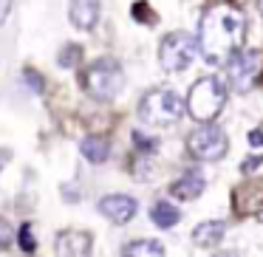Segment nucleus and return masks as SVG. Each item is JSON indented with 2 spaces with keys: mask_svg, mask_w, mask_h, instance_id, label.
Wrapping results in <instances>:
<instances>
[{
  "mask_svg": "<svg viewBox=\"0 0 263 257\" xmlns=\"http://www.w3.org/2000/svg\"><path fill=\"white\" fill-rule=\"evenodd\" d=\"M198 51L210 65H227L243 48L246 14L232 0H215L204 9L198 23Z\"/></svg>",
  "mask_w": 263,
  "mask_h": 257,
  "instance_id": "1",
  "label": "nucleus"
},
{
  "mask_svg": "<svg viewBox=\"0 0 263 257\" xmlns=\"http://www.w3.org/2000/svg\"><path fill=\"white\" fill-rule=\"evenodd\" d=\"M223 105H227V85L218 76H201V80L193 82V88L187 93V113L198 125L215 122L221 116Z\"/></svg>",
  "mask_w": 263,
  "mask_h": 257,
  "instance_id": "2",
  "label": "nucleus"
},
{
  "mask_svg": "<svg viewBox=\"0 0 263 257\" xmlns=\"http://www.w3.org/2000/svg\"><path fill=\"white\" fill-rule=\"evenodd\" d=\"M184 113H187V102L170 88H156V91L144 93L139 102V119L150 127L176 125Z\"/></svg>",
  "mask_w": 263,
  "mask_h": 257,
  "instance_id": "3",
  "label": "nucleus"
},
{
  "mask_svg": "<svg viewBox=\"0 0 263 257\" xmlns=\"http://www.w3.org/2000/svg\"><path fill=\"white\" fill-rule=\"evenodd\" d=\"M82 85H85L88 96L97 102H114L125 85V71L114 57H102L88 65V71L82 74Z\"/></svg>",
  "mask_w": 263,
  "mask_h": 257,
  "instance_id": "4",
  "label": "nucleus"
},
{
  "mask_svg": "<svg viewBox=\"0 0 263 257\" xmlns=\"http://www.w3.org/2000/svg\"><path fill=\"white\" fill-rule=\"evenodd\" d=\"M198 51V37L187 34V31H170L159 46V65L167 74H181L190 68Z\"/></svg>",
  "mask_w": 263,
  "mask_h": 257,
  "instance_id": "5",
  "label": "nucleus"
},
{
  "mask_svg": "<svg viewBox=\"0 0 263 257\" xmlns=\"http://www.w3.org/2000/svg\"><path fill=\"white\" fill-rule=\"evenodd\" d=\"M187 150H190V155L198 159V161H221L229 150V139L218 125L204 122L201 127H195V130L190 133Z\"/></svg>",
  "mask_w": 263,
  "mask_h": 257,
  "instance_id": "6",
  "label": "nucleus"
},
{
  "mask_svg": "<svg viewBox=\"0 0 263 257\" xmlns=\"http://www.w3.org/2000/svg\"><path fill=\"white\" fill-rule=\"evenodd\" d=\"M263 71V57L257 51H243L240 48L232 60L227 63V76H229V88L238 93H249L257 85V76Z\"/></svg>",
  "mask_w": 263,
  "mask_h": 257,
  "instance_id": "7",
  "label": "nucleus"
},
{
  "mask_svg": "<svg viewBox=\"0 0 263 257\" xmlns=\"http://www.w3.org/2000/svg\"><path fill=\"white\" fill-rule=\"evenodd\" d=\"M97 209L102 212V215L108 218L110 223H116V226H125V223H130L133 215L139 212V204H136V198H130V195L114 192V195H105V198H99Z\"/></svg>",
  "mask_w": 263,
  "mask_h": 257,
  "instance_id": "8",
  "label": "nucleus"
},
{
  "mask_svg": "<svg viewBox=\"0 0 263 257\" xmlns=\"http://www.w3.org/2000/svg\"><path fill=\"white\" fill-rule=\"evenodd\" d=\"M91 246H93V238L88 232H80V229H65L54 240V251L60 257H85L91 254Z\"/></svg>",
  "mask_w": 263,
  "mask_h": 257,
  "instance_id": "9",
  "label": "nucleus"
},
{
  "mask_svg": "<svg viewBox=\"0 0 263 257\" xmlns=\"http://www.w3.org/2000/svg\"><path fill=\"white\" fill-rule=\"evenodd\" d=\"M99 14H102L99 0H71L68 6V20L80 31H93V26L99 23Z\"/></svg>",
  "mask_w": 263,
  "mask_h": 257,
  "instance_id": "10",
  "label": "nucleus"
},
{
  "mask_svg": "<svg viewBox=\"0 0 263 257\" xmlns=\"http://www.w3.org/2000/svg\"><path fill=\"white\" fill-rule=\"evenodd\" d=\"M204 187H206L204 172L190 170V172H184V175L178 178V181H173L170 195H173V198H178V201H195L201 192H204Z\"/></svg>",
  "mask_w": 263,
  "mask_h": 257,
  "instance_id": "11",
  "label": "nucleus"
},
{
  "mask_svg": "<svg viewBox=\"0 0 263 257\" xmlns=\"http://www.w3.org/2000/svg\"><path fill=\"white\" fill-rule=\"evenodd\" d=\"M223 232H227V223L223 221H206L193 229V243L198 249H215L223 240Z\"/></svg>",
  "mask_w": 263,
  "mask_h": 257,
  "instance_id": "12",
  "label": "nucleus"
},
{
  "mask_svg": "<svg viewBox=\"0 0 263 257\" xmlns=\"http://www.w3.org/2000/svg\"><path fill=\"white\" fill-rule=\"evenodd\" d=\"M80 153L82 159H88L91 164H105L110 155V144L105 142L102 136H85L80 142Z\"/></svg>",
  "mask_w": 263,
  "mask_h": 257,
  "instance_id": "13",
  "label": "nucleus"
},
{
  "mask_svg": "<svg viewBox=\"0 0 263 257\" xmlns=\"http://www.w3.org/2000/svg\"><path fill=\"white\" fill-rule=\"evenodd\" d=\"M150 221H153L159 229H173L178 221H181V209L173 206V204H167V201H156L153 209H150Z\"/></svg>",
  "mask_w": 263,
  "mask_h": 257,
  "instance_id": "14",
  "label": "nucleus"
},
{
  "mask_svg": "<svg viewBox=\"0 0 263 257\" xmlns=\"http://www.w3.org/2000/svg\"><path fill=\"white\" fill-rule=\"evenodd\" d=\"M125 257H164V246L159 240H133L122 249Z\"/></svg>",
  "mask_w": 263,
  "mask_h": 257,
  "instance_id": "15",
  "label": "nucleus"
},
{
  "mask_svg": "<svg viewBox=\"0 0 263 257\" xmlns=\"http://www.w3.org/2000/svg\"><path fill=\"white\" fill-rule=\"evenodd\" d=\"M80 60H82V48L74 46V43L63 46V51L57 54V65H60V68H65V71L77 68V65H80Z\"/></svg>",
  "mask_w": 263,
  "mask_h": 257,
  "instance_id": "16",
  "label": "nucleus"
},
{
  "mask_svg": "<svg viewBox=\"0 0 263 257\" xmlns=\"http://www.w3.org/2000/svg\"><path fill=\"white\" fill-rule=\"evenodd\" d=\"M20 249L26 251V254H34L37 251V240H34V234H31V223H23L20 226Z\"/></svg>",
  "mask_w": 263,
  "mask_h": 257,
  "instance_id": "17",
  "label": "nucleus"
},
{
  "mask_svg": "<svg viewBox=\"0 0 263 257\" xmlns=\"http://www.w3.org/2000/svg\"><path fill=\"white\" fill-rule=\"evenodd\" d=\"M133 142H136V147H139V150H144L147 155H150V153H156V142H153V139H147L142 130L133 133Z\"/></svg>",
  "mask_w": 263,
  "mask_h": 257,
  "instance_id": "18",
  "label": "nucleus"
},
{
  "mask_svg": "<svg viewBox=\"0 0 263 257\" xmlns=\"http://www.w3.org/2000/svg\"><path fill=\"white\" fill-rule=\"evenodd\" d=\"M12 246V226L0 218V251H6Z\"/></svg>",
  "mask_w": 263,
  "mask_h": 257,
  "instance_id": "19",
  "label": "nucleus"
},
{
  "mask_svg": "<svg viewBox=\"0 0 263 257\" xmlns=\"http://www.w3.org/2000/svg\"><path fill=\"white\" fill-rule=\"evenodd\" d=\"M26 82H29V85H34V93H43V76L37 74V71H26Z\"/></svg>",
  "mask_w": 263,
  "mask_h": 257,
  "instance_id": "20",
  "label": "nucleus"
},
{
  "mask_svg": "<svg viewBox=\"0 0 263 257\" xmlns=\"http://www.w3.org/2000/svg\"><path fill=\"white\" fill-rule=\"evenodd\" d=\"M260 164H263V155H252L249 161H243V167H240V170H243V172H252L255 167H260Z\"/></svg>",
  "mask_w": 263,
  "mask_h": 257,
  "instance_id": "21",
  "label": "nucleus"
},
{
  "mask_svg": "<svg viewBox=\"0 0 263 257\" xmlns=\"http://www.w3.org/2000/svg\"><path fill=\"white\" fill-rule=\"evenodd\" d=\"M249 144H255V147L260 144V147H263V133H260V130H252V133H249Z\"/></svg>",
  "mask_w": 263,
  "mask_h": 257,
  "instance_id": "22",
  "label": "nucleus"
},
{
  "mask_svg": "<svg viewBox=\"0 0 263 257\" xmlns=\"http://www.w3.org/2000/svg\"><path fill=\"white\" fill-rule=\"evenodd\" d=\"M6 155H9V153H6V150H0V159H6ZM0 164H3V161H0Z\"/></svg>",
  "mask_w": 263,
  "mask_h": 257,
  "instance_id": "23",
  "label": "nucleus"
}]
</instances>
